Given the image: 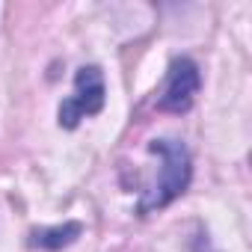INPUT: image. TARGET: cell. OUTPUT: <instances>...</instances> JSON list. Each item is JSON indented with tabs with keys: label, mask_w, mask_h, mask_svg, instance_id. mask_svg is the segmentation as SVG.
<instances>
[{
	"label": "cell",
	"mask_w": 252,
	"mask_h": 252,
	"mask_svg": "<svg viewBox=\"0 0 252 252\" xmlns=\"http://www.w3.org/2000/svg\"><path fill=\"white\" fill-rule=\"evenodd\" d=\"M149 152L160 155L163 169H160L158 184L140 202V214L143 217L152 214V211H158V208H166L169 202H175L190 187V178H193V160H190V152H187V146L181 140H169V137L152 140Z\"/></svg>",
	"instance_id": "cell-1"
},
{
	"label": "cell",
	"mask_w": 252,
	"mask_h": 252,
	"mask_svg": "<svg viewBox=\"0 0 252 252\" xmlns=\"http://www.w3.org/2000/svg\"><path fill=\"white\" fill-rule=\"evenodd\" d=\"M104 95H107V89H104L101 68H98V65H83V68H77V74H74V95L65 98V101L60 104V110H57L60 128L71 131V128H77V125H80L83 116L101 113Z\"/></svg>",
	"instance_id": "cell-2"
},
{
	"label": "cell",
	"mask_w": 252,
	"mask_h": 252,
	"mask_svg": "<svg viewBox=\"0 0 252 252\" xmlns=\"http://www.w3.org/2000/svg\"><path fill=\"white\" fill-rule=\"evenodd\" d=\"M199 83H202L199 65L190 57L172 60L169 74H166V86H163V92L158 98V110H163V113H187L193 107Z\"/></svg>",
	"instance_id": "cell-3"
},
{
	"label": "cell",
	"mask_w": 252,
	"mask_h": 252,
	"mask_svg": "<svg viewBox=\"0 0 252 252\" xmlns=\"http://www.w3.org/2000/svg\"><path fill=\"white\" fill-rule=\"evenodd\" d=\"M83 234V225L80 222H63V225H51V228H33L27 243L33 249H45V252H57V249H65L71 246L77 237Z\"/></svg>",
	"instance_id": "cell-4"
}]
</instances>
